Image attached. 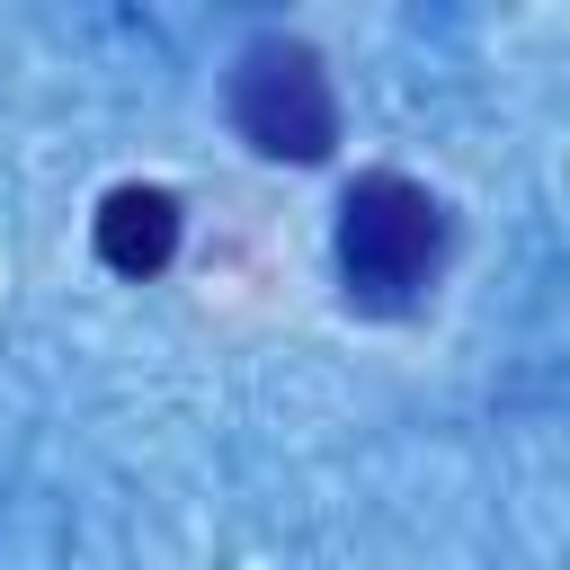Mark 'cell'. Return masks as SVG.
<instances>
[{"mask_svg":"<svg viewBox=\"0 0 570 570\" xmlns=\"http://www.w3.org/2000/svg\"><path fill=\"white\" fill-rule=\"evenodd\" d=\"M445 258V205L401 178V169H365L338 196V276L365 312H401Z\"/></svg>","mask_w":570,"mask_h":570,"instance_id":"cell-1","label":"cell"},{"mask_svg":"<svg viewBox=\"0 0 570 570\" xmlns=\"http://www.w3.org/2000/svg\"><path fill=\"white\" fill-rule=\"evenodd\" d=\"M232 125L267 160H330V142H338V89H330L321 53L294 45V36H258L232 62Z\"/></svg>","mask_w":570,"mask_h":570,"instance_id":"cell-2","label":"cell"},{"mask_svg":"<svg viewBox=\"0 0 570 570\" xmlns=\"http://www.w3.org/2000/svg\"><path fill=\"white\" fill-rule=\"evenodd\" d=\"M89 240H98V258H107L116 276H160L169 249H178V196L134 178V187H116V196L98 205Z\"/></svg>","mask_w":570,"mask_h":570,"instance_id":"cell-3","label":"cell"}]
</instances>
